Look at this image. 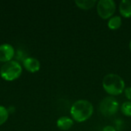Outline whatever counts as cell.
<instances>
[{
	"label": "cell",
	"instance_id": "cell-1",
	"mask_svg": "<svg viewBox=\"0 0 131 131\" xmlns=\"http://www.w3.org/2000/svg\"><path fill=\"white\" fill-rule=\"evenodd\" d=\"M94 113L93 104L87 100H78L71 107V114L77 122H84L88 120Z\"/></svg>",
	"mask_w": 131,
	"mask_h": 131
},
{
	"label": "cell",
	"instance_id": "cell-2",
	"mask_svg": "<svg viewBox=\"0 0 131 131\" xmlns=\"http://www.w3.org/2000/svg\"><path fill=\"white\" fill-rule=\"evenodd\" d=\"M102 85L104 91L112 96L121 94L125 90L124 79L120 75L114 73H110L104 76L102 81Z\"/></svg>",
	"mask_w": 131,
	"mask_h": 131
},
{
	"label": "cell",
	"instance_id": "cell-3",
	"mask_svg": "<svg viewBox=\"0 0 131 131\" xmlns=\"http://www.w3.org/2000/svg\"><path fill=\"white\" fill-rule=\"evenodd\" d=\"M22 72L21 65L16 61H10L5 63L0 70V75L2 79L12 81L20 77Z\"/></svg>",
	"mask_w": 131,
	"mask_h": 131
},
{
	"label": "cell",
	"instance_id": "cell-4",
	"mask_svg": "<svg viewBox=\"0 0 131 131\" xmlns=\"http://www.w3.org/2000/svg\"><path fill=\"white\" fill-rule=\"evenodd\" d=\"M119 109V103L114 97H104L100 103V111L105 117L116 114Z\"/></svg>",
	"mask_w": 131,
	"mask_h": 131
},
{
	"label": "cell",
	"instance_id": "cell-5",
	"mask_svg": "<svg viewBox=\"0 0 131 131\" xmlns=\"http://www.w3.org/2000/svg\"><path fill=\"white\" fill-rule=\"evenodd\" d=\"M97 11L101 18H110L116 11V3L114 0H100L97 4Z\"/></svg>",
	"mask_w": 131,
	"mask_h": 131
},
{
	"label": "cell",
	"instance_id": "cell-6",
	"mask_svg": "<svg viewBox=\"0 0 131 131\" xmlns=\"http://www.w3.org/2000/svg\"><path fill=\"white\" fill-rule=\"evenodd\" d=\"M14 48L9 44H2L0 45V61L8 62L14 57Z\"/></svg>",
	"mask_w": 131,
	"mask_h": 131
},
{
	"label": "cell",
	"instance_id": "cell-7",
	"mask_svg": "<svg viewBox=\"0 0 131 131\" xmlns=\"http://www.w3.org/2000/svg\"><path fill=\"white\" fill-rule=\"evenodd\" d=\"M23 65L25 68L29 72L35 73L40 69V62L35 58H27L23 61Z\"/></svg>",
	"mask_w": 131,
	"mask_h": 131
},
{
	"label": "cell",
	"instance_id": "cell-8",
	"mask_svg": "<svg viewBox=\"0 0 131 131\" xmlns=\"http://www.w3.org/2000/svg\"><path fill=\"white\" fill-rule=\"evenodd\" d=\"M74 124V121L71 118L67 117V116H64V117H61L60 118H58V120L57 121V126L59 129L62 130H69Z\"/></svg>",
	"mask_w": 131,
	"mask_h": 131
},
{
	"label": "cell",
	"instance_id": "cell-9",
	"mask_svg": "<svg viewBox=\"0 0 131 131\" xmlns=\"http://www.w3.org/2000/svg\"><path fill=\"white\" fill-rule=\"evenodd\" d=\"M119 11L124 17H131V0H122L119 5Z\"/></svg>",
	"mask_w": 131,
	"mask_h": 131
},
{
	"label": "cell",
	"instance_id": "cell-10",
	"mask_svg": "<svg viewBox=\"0 0 131 131\" xmlns=\"http://www.w3.org/2000/svg\"><path fill=\"white\" fill-rule=\"evenodd\" d=\"M121 25H122V19L119 15L112 16L111 18H109L107 22L108 28L112 30H116L119 28L121 26Z\"/></svg>",
	"mask_w": 131,
	"mask_h": 131
},
{
	"label": "cell",
	"instance_id": "cell-11",
	"mask_svg": "<svg viewBox=\"0 0 131 131\" xmlns=\"http://www.w3.org/2000/svg\"><path fill=\"white\" fill-rule=\"evenodd\" d=\"M75 4L78 7L82 9H90L96 4V0H76Z\"/></svg>",
	"mask_w": 131,
	"mask_h": 131
},
{
	"label": "cell",
	"instance_id": "cell-12",
	"mask_svg": "<svg viewBox=\"0 0 131 131\" xmlns=\"http://www.w3.org/2000/svg\"><path fill=\"white\" fill-rule=\"evenodd\" d=\"M121 110L124 115L131 117V101H127L124 102L121 105Z\"/></svg>",
	"mask_w": 131,
	"mask_h": 131
},
{
	"label": "cell",
	"instance_id": "cell-13",
	"mask_svg": "<svg viewBox=\"0 0 131 131\" xmlns=\"http://www.w3.org/2000/svg\"><path fill=\"white\" fill-rule=\"evenodd\" d=\"M8 113L6 108L3 106H0V126L2 125L8 119Z\"/></svg>",
	"mask_w": 131,
	"mask_h": 131
},
{
	"label": "cell",
	"instance_id": "cell-14",
	"mask_svg": "<svg viewBox=\"0 0 131 131\" xmlns=\"http://www.w3.org/2000/svg\"><path fill=\"white\" fill-rule=\"evenodd\" d=\"M124 93L126 97L131 101V87H127L124 90Z\"/></svg>",
	"mask_w": 131,
	"mask_h": 131
},
{
	"label": "cell",
	"instance_id": "cell-15",
	"mask_svg": "<svg viewBox=\"0 0 131 131\" xmlns=\"http://www.w3.org/2000/svg\"><path fill=\"white\" fill-rule=\"evenodd\" d=\"M102 131H117L116 129L113 127V126H111V125H107V126H105Z\"/></svg>",
	"mask_w": 131,
	"mask_h": 131
},
{
	"label": "cell",
	"instance_id": "cell-16",
	"mask_svg": "<svg viewBox=\"0 0 131 131\" xmlns=\"http://www.w3.org/2000/svg\"><path fill=\"white\" fill-rule=\"evenodd\" d=\"M129 48H130V50L131 51V40L130 41V44H129Z\"/></svg>",
	"mask_w": 131,
	"mask_h": 131
}]
</instances>
